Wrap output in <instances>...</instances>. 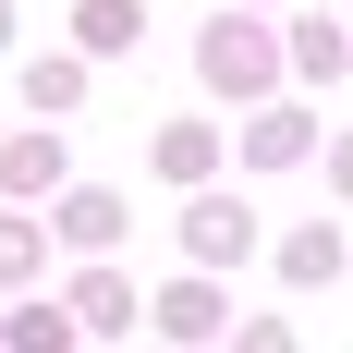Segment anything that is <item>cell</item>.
Returning a JSON list of instances; mask_svg holds the SVG:
<instances>
[{"instance_id":"1","label":"cell","mask_w":353,"mask_h":353,"mask_svg":"<svg viewBox=\"0 0 353 353\" xmlns=\"http://www.w3.org/2000/svg\"><path fill=\"white\" fill-rule=\"evenodd\" d=\"M195 49H208V85H219V98H268V73H281V61H268V25H256V12H219Z\"/></svg>"},{"instance_id":"2","label":"cell","mask_w":353,"mask_h":353,"mask_svg":"<svg viewBox=\"0 0 353 353\" xmlns=\"http://www.w3.org/2000/svg\"><path fill=\"white\" fill-rule=\"evenodd\" d=\"M183 244H195V268H244V256H256V219L232 208V195H195V208H183Z\"/></svg>"},{"instance_id":"3","label":"cell","mask_w":353,"mask_h":353,"mask_svg":"<svg viewBox=\"0 0 353 353\" xmlns=\"http://www.w3.org/2000/svg\"><path fill=\"white\" fill-rule=\"evenodd\" d=\"M37 183H61V146H49V134H12V146H0V195H37Z\"/></svg>"},{"instance_id":"4","label":"cell","mask_w":353,"mask_h":353,"mask_svg":"<svg viewBox=\"0 0 353 353\" xmlns=\"http://www.w3.org/2000/svg\"><path fill=\"white\" fill-rule=\"evenodd\" d=\"M208 159H219L208 122H171V134H159V183H208Z\"/></svg>"},{"instance_id":"5","label":"cell","mask_w":353,"mask_h":353,"mask_svg":"<svg viewBox=\"0 0 353 353\" xmlns=\"http://www.w3.org/2000/svg\"><path fill=\"white\" fill-rule=\"evenodd\" d=\"M0 341H12V353H73V317H61V305H12Z\"/></svg>"},{"instance_id":"6","label":"cell","mask_w":353,"mask_h":353,"mask_svg":"<svg viewBox=\"0 0 353 353\" xmlns=\"http://www.w3.org/2000/svg\"><path fill=\"white\" fill-rule=\"evenodd\" d=\"M244 159H256V171H281V159H305V122H292V110H268V122L244 134Z\"/></svg>"},{"instance_id":"7","label":"cell","mask_w":353,"mask_h":353,"mask_svg":"<svg viewBox=\"0 0 353 353\" xmlns=\"http://www.w3.org/2000/svg\"><path fill=\"white\" fill-rule=\"evenodd\" d=\"M281 268H292V281H329V268H341V232H329V219H317V232H292Z\"/></svg>"},{"instance_id":"8","label":"cell","mask_w":353,"mask_h":353,"mask_svg":"<svg viewBox=\"0 0 353 353\" xmlns=\"http://www.w3.org/2000/svg\"><path fill=\"white\" fill-rule=\"evenodd\" d=\"M292 61H305V73H341L353 49H341V25H329V12H305V25H292Z\"/></svg>"},{"instance_id":"9","label":"cell","mask_w":353,"mask_h":353,"mask_svg":"<svg viewBox=\"0 0 353 353\" xmlns=\"http://www.w3.org/2000/svg\"><path fill=\"white\" fill-rule=\"evenodd\" d=\"M134 25H146L134 0H85V49H134Z\"/></svg>"},{"instance_id":"10","label":"cell","mask_w":353,"mask_h":353,"mask_svg":"<svg viewBox=\"0 0 353 353\" xmlns=\"http://www.w3.org/2000/svg\"><path fill=\"white\" fill-rule=\"evenodd\" d=\"M61 232H73V244H110V232H122V195H73Z\"/></svg>"},{"instance_id":"11","label":"cell","mask_w":353,"mask_h":353,"mask_svg":"<svg viewBox=\"0 0 353 353\" xmlns=\"http://www.w3.org/2000/svg\"><path fill=\"white\" fill-rule=\"evenodd\" d=\"M159 317H171V329H183V341H208V329H219V292H208V281H183V292H171V305H159Z\"/></svg>"},{"instance_id":"12","label":"cell","mask_w":353,"mask_h":353,"mask_svg":"<svg viewBox=\"0 0 353 353\" xmlns=\"http://www.w3.org/2000/svg\"><path fill=\"white\" fill-rule=\"evenodd\" d=\"M25 98H37V110H73V98H85V73H73V61H37V73H25Z\"/></svg>"},{"instance_id":"13","label":"cell","mask_w":353,"mask_h":353,"mask_svg":"<svg viewBox=\"0 0 353 353\" xmlns=\"http://www.w3.org/2000/svg\"><path fill=\"white\" fill-rule=\"evenodd\" d=\"M25 268H37V232H25V219H12V208H0V292L25 281Z\"/></svg>"},{"instance_id":"14","label":"cell","mask_w":353,"mask_h":353,"mask_svg":"<svg viewBox=\"0 0 353 353\" xmlns=\"http://www.w3.org/2000/svg\"><path fill=\"white\" fill-rule=\"evenodd\" d=\"M73 317H98V329H122V317H134V292H122V281H85V292H73Z\"/></svg>"},{"instance_id":"15","label":"cell","mask_w":353,"mask_h":353,"mask_svg":"<svg viewBox=\"0 0 353 353\" xmlns=\"http://www.w3.org/2000/svg\"><path fill=\"white\" fill-rule=\"evenodd\" d=\"M232 341H244V353H292V329H281V317H256V329H232Z\"/></svg>"},{"instance_id":"16","label":"cell","mask_w":353,"mask_h":353,"mask_svg":"<svg viewBox=\"0 0 353 353\" xmlns=\"http://www.w3.org/2000/svg\"><path fill=\"white\" fill-rule=\"evenodd\" d=\"M329 171H341V183H353V134H341V146H329Z\"/></svg>"},{"instance_id":"17","label":"cell","mask_w":353,"mask_h":353,"mask_svg":"<svg viewBox=\"0 0 353 353\" xmlns=\"http://www.w3.org/2000/svg\"><path fill=\"white\" fill-rule=\"evenodd\" d=\"M0 37H12V0H0Z\"/></svg>"}]
</instances>
